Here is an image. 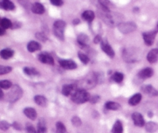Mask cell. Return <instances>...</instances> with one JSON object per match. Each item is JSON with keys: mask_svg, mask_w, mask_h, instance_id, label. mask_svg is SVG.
I'll return each mask as SVG.
<instances>
[{"mask_svg": "<svg viewBox=\"0 0 158 133\" xmlns=\"http://www.w3.org/2000/svg\"><path fill=\"white\" fill-rule=\"evenodd\" d=\"M99 83L98 74L94 72H90L86 74L85 77H82L76 82L75 88L77 90H89L97 86Z\"/></svg>", "mask_w": 158, "mask_h": 133, "instance_id": "6da1fadb", "label": "cell"}, {"mask_svg": "<svg viewBox=\"0 0 158 133\" xmlns=\"http://www.w3.org/2000/svg\"><path fill=\"white\" fill-rule=\"evenodd\" d=\"M100 16L103 19V21L108 25V26H117L121 23L122 15L119 13H116V12H103V11H100Z\"/></svg>", "mask_w": 158, "mask_h": 133, "instance_id": "7a4b0ae2", "label": "cell"}, {"mask_svg": "<svg viewBox=\"0 0 158 133\" xmlns=\"http://www.w3.org/2000/svg\"><path fill=\"white\" fill-rule=\"evenodd\" d=\"M90 94L84 90H77L73 94H72L71 100L75 104H83L89 101L90 98Z\"/></svg>", "mask_w": 158, "mask_h": 133, "instance_id": "3957f363", "label": "cell"}, {"mask_svg": "<svg viewBox=\"0 0 158 133\" xmlns=\"http://www.w3.org/2000/svg\"><path fill=\"white\" fill-rule=\"evenodd\" d=\"M66 23L63 20H56L53 23V33L58 40L63 41L65 40V29Z\"/></svg>", "mask_w": 158, "mask_h": 133, "instance_id": "277c9868", "label": "cell"}, {"mask_svg": "<svg viewBox=\"0 0 158 133\" xmlns=\"http://www.w3.org/2000/svg\"><path fill=\"white\" fill-rule=\"evenodd\" d=\"M23 94V89L19 85L15 84L11 88L10 91L7 94V100L11 103H14L21 98Z\"/></svg>", "mask_w": 158, "mask_h": 133, "instance_id": "5b68a950", "label": "cell"}, {"mask_svg": "<svg viewBox=\"0 0 158 133\" xmlns=\"http://www.w3.org/2000/svg\"><path fill=\"white\" fill-rule=\"evenodd\" d=\"M119 31L121 33L127 34L133 32L137 29V24L134 22H126V23H121L117 26Z\"/></svg>", "mask_w": 158, "mask_h": 133, "instance_id": "8992f818", "label": "cell"}, {"mask_svg": "<svg viewBox=\"0 0 158 133\" xmlns=\"http://www.w3.org/2000/svg\"><path fill=\"white\" fill-rule=\"evenodd\" d=\"M157 31L158 30H151L143 32L142 36H143V41L147 46H152L154 44L156 36L157 34Z\"/></svg>", "mask_w": 158, "mask_h": 133, "instance_id": "52a82bcc", "label": "cell"}, {"mask_svg": "<svg viewBox=\"0 0 158 133\" xmlns=\"http://www.w3.org/2000/svg\"><path fill=\"white\" fill-rule=\"evenodd\" d=\"M100 47L103 52H104L106 55L110 58H114L115 57V52H114V49L112 46L109 44L108 41L106 40H103L100 43Z\"/></svg>", "mask_w": 158, "mask_h": 133, "instance_id": "ba28073f", "label": "cell"}, {"mask_svg": "<svg viewBox=\"0 0 158 133\" xmlns=\"http://www.w3.org/2000/svg\"><path fill=\"white\" fill-rule=\"evenodd\" d=\"M38 59L42 63L54 65V59L52 56L46 52H42L38 55Z\"/></svg>", "mask_w": 158, "mask_h": 133, "instance_id": "9c48e42d", "label": "cell"}, {"mask_svg": "<svg viewBox=\"0 0 158 133\" xmlns=\"http://www.w3.org/2000/svg\"><path fill=\"white\" fill-rule=\"evenodd\" d=\"M60 66L65 70H75L77 68V64L75 61L72 60H64L61 59L59 60Z\"/></svg>", "mask_w": 158, "mask_h": 133, "instance_id": "30bf717a", "label": "cell"}, {"mask_svg": "<svg viewBox=\"0 0 158 133\" xmlns=\"http://www.w3.org/2000/svg\"><path fill=\"white\" fill-rule=\"evenodd\" d=\"M132 120L134 125L137 127H143L146 125L143 116L140 113L137 112V111L132 114Z\"/></svg>", "mask_w": 158, "mask_h": 133, "instance_id": "8fae6325", "label": "cell"}, {"mask_svg": "<svg viewBox=\"0 0 158 133\" xmlns=\"http://www.w3.org/2000/svg\"><path fill=\"white\" fill-rule=\"evenodd\" d=\"M154 75V70L151 67H145L143 69L140 70L137 74V77L142 80L148 79Z\"/></svg>", "mask_w": 158, "mask_h": 133, "instance_id": "7c38bea8", "label": "cell"}, {"mask_svg": "<svg viewBox=\"0 0 158 133\" xmlns=\"http://www.w3.org/2000/svg\"><path fill=\"white\" fill-rule=\"evenodd\" d=\"M141 91L144 94H148L150 96H152V97H155V96H158V91L156 90L152 85L151 84H145L143 85L140 88Z\"/></svg>", "mask_w": 158, "mask_h": 133, "instance_id": "4fadbf2b", "label": "cell"}, {"mask_svg": "<svg viewBox=\"0 0 158 133\" xmlns=\"http://www.w3.org/2000/svg\"><path fill=\"white\" fill-rule=\"evenodd\" d=\"M77 43L82 48H86L89 43V36L85 33L79 34L77 36Z\"/></svg>", "mask_w": 158, "mask_h": 133, "instance_id": "5bb4252c", "label": "cell"}, {"mask_svg": "<svg viewBox=\"0 0 158 133\" xmlns=\"http://www.w3.org/2000/svg\"><path fill=\"white\" fill-rule=\"evenodd\" d=\"M147 60L151 63H157L158 60V48L152 49L147 56Z\"/></svg>", "mask_w": 158, "mask_h": 133, "instance_id": "9a60e30c", "label": "cell"}, {"mask_svg": "<svg viewBox=\"0 0 158 133\" xmlns=\"http://www.w3.org/2000/svg\"><path fill=\"white\" fill-rule=\"evenodd\" d=\"M31 10L33 13L37 14V15H42L45 12V7L42 3L40 2H35L32 5Z\"/></svg>", "mask_w": 158, "mask_h": 133, "instance_id": "2e32d148", "label": "cell"}, {"mask_svg": "<svg viewBox=\"0 0 158 133\" xmlns=\"http://www.w3.org/2000/svg\"><path fill=\"white\" fill-rule=\"evenodd\" d=\"M23 113H24V114L28 118L31 119V120L32 121L35 120L37 118L36 111H35L33 108H31V107H27V108H24Z\"/></svg>", "mask_w": 158, "mask_h": 133, "instance_id": "e0dca14e", "label": "cell"}, {"mask_svg": "<svg viewBox=\"0 0 158 133\" xmlns=\"http://www.w3.org/2000/svg\"><path fill=\"white\" fill-rule=\"evenodd\" d=\"M41 48V44L40 43H38V42L34 41V40L29 42L27 44V49L29 53H34L35 51L40 50Z\"/></svg>", "mask_w": 158, "mask_h": 133, "instance_id": "ac0fdd59", "label": "cell"}, {"mask_svg": "<svg viewBox=\"0 0 158 133\" xmlns=\"http://www.w3.org/2000/svg\"><path fill=\"white\" fill-rule=\"evenodd\" d=\"M0 8L4 10L12 11L15 9V6L12 2L9 1V0H3V1H0Z\"/></svg>", "mask_w": 158, "mask_h": 133, "instance_id": "d6986e66", "label": "cell"}, {"mask_svg": "<svg viewBox=\"0 0 158 133\" xmlns=\"http://www.w3.org/2000/svg\"><path fill=\"white\" fill-rule=\"evenodd\" d=\"M82 18L85 21L88 22L89 23H91L94 21V18H95V13L92 10H86L82 14Z\"/></svg>", "mask_w": 158, "mask_h": 133, "instance_id": "ffe728a7", "label": "cell"}, {"mask_svg": "<svg viewBox=\"0 0 158 133\" xmlns=\"http://www.w3.org/2000/svg\"><path fill=\"white\" fill-rule=\"evenodd\" d=\"M14 55V50L9 48H6V49H2L0 51V57L1 58L4 59V60H9V59L12 58Z\"/></svg>", "mask_w": 158, "mask_h": 133, "instance_id": "44dd1931", "label": "cell"}, {"mask_svg": "<svg viewBox=\"0 0 158 133\" xmlns=\"http://www.w3.org/2000/svg\"><path fill=\"white\" fill-rule=\"evenodd\" d=\"M37 133H47L46 122L43 118H40L37 125Z\"/></svg>", "mask_w": 158, "mask_h": 133, "instance_id": "7402d4cb", "label": "cell"}, {"mask_svg": "<svg viewBox=\"0 0 158 133\" xmlns=\"http://www.w3.org/2000/svg\"><path fill=\"white\" fill-rule=\"evenodd\" d=\"M75 85L74 84H65L63 85V88H62V94L63 95L66 96H69L70 94H73V91L75 90Z\"/></svg>", "mask_w": 158, "mask_h": 133, "instance_id": "603a6c76", "label": "cell"}, {"mask_svg": "<svg viewBox=\"0 0 158 133\" xmlns=\"http://www.w3.org/2000/svg\"><path fill=\"white\" fill-rule=\"evenodd\" d=\"M142 100V94L140 93H137V94H134L131 98L128 101V103L129 105H131V106H135V105H138Z\"/></svg>", "mask_w": 158, "mask_h": 133, "instance_id": "cb8c5ba5", "label": "cell"}, {"mask_svg": "<svg viewBox=\"0 0 158 133\" xmlns=\"http://www.w3.org/2000/svg\"><path fill=\"white\" fill-rule=\"evenodd\" d=\"M34 101L40 107H46L47 105V99L43 95H35L34 97Z\"/></svg>", "mask_w": 158, "mask_h": 133, "instance_id": "d4e9b609", "label": "cell"}, {"mask_svg": "<svg viewBox=\"0 0 158 133\" xmlns=\"http://www.w3.org/2000/svg\"><path fill=\"white\" fill-rule=\"evenodd\" d=\"M105 108L107 110H111V111H117V110L120 109L121 105L119 103L115 101H107L105 104Z\"/></svg>", "mask_w": 158, "mask_h": 133, "instance_id": "484cf974", "label": "cell"}, {"mask_svg": "<svg viewBox=\"0 0 158 133\" xmlns=\"http://www.w3.org/2000/svg\"><path fill=\"white\" fill-rule=\"evenodd\" d=\"M145 128L146 131L149 133H154L158 130V125L156 122H148L145 125Z\"/></svg>", "mask_w": 158, "mask_h": 133, "instance_id": "4316f807", "label": "cell"}, {"mask_svg": "<svg viewBox=\"0 0 158 133\" xmlns=\"http://www.w3.org/2000/svg\"><path fill=\"white\" fill-rule=\"evenodd\" d=\"M112 133H123V123L120 120H117L112 128Z\"/></svg>", "mask_w": 158, "mask_h": 133, "instance_id": "83f0119b", "label": "cell"}, {"mask_svg": "<svg viewBox=\"0 0 158 133\" xmlns=\"http://www.w3.org/2000/svg\"><path fill=\"white\" fill-rule=\"evenodd\" d=\"M23 72H24L25 74L29 76V77H35V76L40 74V73L38 72V71L35 68L30 67V66H25L23 68Z\"/></svg>", "mask_w": 158, "mask_h": 133, "instance_id": "f1b7e54d", "label": "cell"}, {"mask_svg": "<svg viewBox=\"0 0 158 133\" xmlns=\"http://www.w3.org/2000/svg\"><path fill=\"white\" fill-rule=\"evenodd\" d=\"M0 26L2 27L4 29H12V23L9 19L8 18H2L1 19V23H0Z\"/></svg>", "mask_w": 158, "mask_h": 133, "instance_id": "f546056e", "label": "cell"}, {"mask_svg": "<svg viewBox=\"0 0 158 133\" xmlns=\"http://www.w3.org/2000/svg\"><path fill=\"white\" fill-rule=\"evenodd\" d=\"M123 79H124V75L120 72H115L112 75V80L114 82H116V83H121L123 80Z\"/></svg>", "mask_w": 158, "mask_h": 133, "instance_id": "4dcf8cb0", "label": "cell"}, {"mask_svg": "<svg viewBox=\"0 0 158 133\" xmlns=\"http://www.w3.org/2000/svg\"><path fill=\"white\" fill-rule=\"evenodd\" d=\"M56 133H69L66 130V126L64 124L61 122H58L56 124Z\"/></svg>", "mask_w": 158, "mask_h": 133, "instance_id": "1f68e13d", "label": "cell"}, {"mask_svg": "<svg viewBox=\"0 0 158 133\" xmlns=\"http://www.w3.org/2000/svg\"><path fill=\"white\" fill-rule=\"evenodd\" d=\"M77 54H78V57L79 59H80V60L83 63V64H86V65L88 64V63H89L90 60H89V57H88L86 54H85L84 53L81 52V51H79Z\"/></svg>", "mask_w": 158, "mask_h": 133, "instance_id": "d6a6232c", "label": "cell"}, {"mask_svg": "<svg viewBox=\"0 0 158 133\" xmlns=\"http://www.w3.org/2000/svg\"><path fill=\"white\" fill-rule=\"evenodd\" d=\"M12 87V84L9 80H0V88L5 90H8Z\"/></svg>", "mask_w": 158, "mask_h": 133, "instance_id": "836d02e7", "label": "cell"}, {"mask_svg": "<svg viewBox=\"0 0 158 133\" xmlns=\"http://www.w3.org/2000/svg\"><path fill=\"white\" fill-rule=\"evenodd\" d=\"M12 71V66H4V65H0V76L7 74Z\"/></svg>", "mask_w": 158, "mask_h": 133, "instance_id": "e575fe53", "label": "cell"}, {"mask_svg": "<svg viewBox=\"0 0 158 133\" xmlns=\"http://www.w3.org/2000/svg\"><path fill=\"white\" fill-rule=\"evenodd\" d=\"M35 36L37 40H40V41H41V42H46L48 40L47 36H46V34L43 32H36V33L35 34Z\"/></svg>", "mask_w": 158, "mask_h": 133, "instance_id": "d590c367", "label": "cell"}, {"mask_svg": "<svg viewBox=\"0 0 158 133\" xmlns=\"http://www.w3.org/2000/svg\"><path fill=\"white\" fill-rule=\"evenodd\" d=\"M71 122H72L73 125L75 127H80L82 125V120L78 116H73L71 118Z\"/></svg>", "mask_w": 158, "mask_h": 133, "instance_id": "8d00e7d4", "label": "cell"}, {"mask_svg": "<svg viewBox=\"0 0 158 133\" xmlns=\"http://www.w3.org/2000/svg\"><path fill=\"white\" fill-rule=\"evenodd\" d=\"M10 126H12V125H10L7 121L2 120L0 122V129L2 131H7L10 128Z\"/></svg>", "mask_w": 158, "mask_h": 133, "instance_id": "74e56055", "label": "cell"}, {"mask_svg": "<svg viewBox=\"0 0 158 133\" xmlns=\"http://www.w3.org/2000/svg\"><path fill=\"white\" fill-rule=\"evenodd\" d=\"M26 130L27 133H37V131L35 130V128L31 124H26Z\"/></svg>", "mask_w": 158, "mask_h": 133, "instance_id": "f35d334b", "label": "cell"}, {"mask_svg": "<svg viewBox=\"0 0 158 133\" xmlns=\"http://www.w3.org/2000/svg\"><path fill=\"white\" fill-rule=\"evenodd\" d=\"M100 101V97L99 95H97V94H96V95L91 96L89 101L92 104H96L97 103V102Z\"/></svg>", "mask_w": 158, "mask_h": 133, "instance_id": "ab89813d", "label": "cell"}, {"mask_svg": "<svg viewBox=\"0 0 158 133\" xmlns=\"http://www.w3.org/2000/svg\"><path fill=\"white\" fill-rule=\"evenodd\" d=\"M50 3L52 5H53V6L60 7V6H63L64 2H63V1H62V0H50Z\"/></svg>", "mask_w": 158, "mask_h": 133, "instance_id": "60d3db41", "label": "cell"}, {"mask_svg": "<svg viewBox=\"0 0 158 133\" xmlns=\"http://www.w3.org/2000/svg\"><path fill=\"white\" fill-rule=\"evenodd\" d=\"M12 126L15 128L17 131H21L23 129V127H22V125L20 123H19L18 122H14L12 124Z\"/></svg>", "mask_w": 158, "mask_h": 133, "instance_id": "b9f144b4", "label": "cell"}, {"mask_svg": "<svg viewBox=\"0 0 158 133\" xmlns=\"http://www.w3.org/2000/svg\"><path fill=\"white\" fill-rule=\"evenodd\" d=\"M102 40H103V39H102L101 36H100V35H97L95 36V38L94 39V43H95V44H98V43H101Z\"/></svg>", "mask_w": 158, "mask_h": 133, "instance_id": "7bdbcfd3", "label": "cell"}, {"mask_svg": "<svg viewBox=\"0 0 158 133\" xmlns=\"http://www.w3.org/2000/svg\"><path fill=\"white\" fill-rule=\"evenodd\" d=\"M22 26V23H19V22H15V23H12V29H18V28H20Z\"/></svg>", "mask_w": 158, "mask_h": 133, "instance_id": "ee69618b", "label": "cell"}, {"mask_svg": "<svg viewBox=\"0 0 158 133\" xmlns=\"http://www.w3.org/2000/svg\"><path fill=\"white\" fill-rule=\"evenodd\" d=\"M5 33H6V29H4L2 27L0 26V36L4 35Z\"/></svg>", "mask_w": 158, "mask_h": 133, "instance_id": "f6af8a7d", "label": "cell"}, {"mask_svg": "<svg viewBox=\"0 0 158 133\" xmlns=\"http://www.w3.org/2000/svg\"><path fill=\"white\" fill-rule=\"evenodd\" d=\"M73 23L74 25H77V24H79V23H80V19H75L73 20Z\"/></svg>", "mask_w": 158, "mask_h": 133, "instance_id": "bcb514c9", "label": "cell"}, {"mask_svg": "<svg viewBox=\"0 0 158 133\" xmlns=\"http://www.w3.org/2000/svg\"><path fill=\"white\" fill-rule=\"evenodd\" d=\"M3 96H4V93H3L2 89V88H0V100L2 98Z\"/></svg>", "mask_w": 158, "mask_h": 133, "instance_id": "7dc6e473", "label": "cell"}, {"mask_svg": "<svg viewBox=\"0 0 158 133\" xmlns=\"http://www.w3.org/2000/svg\"><path fill=\"white\" fill-rule=\"evenodd\" d=\"M148 116H149L150 118H152L153 116H154V113H153L152 111H149V112H148Z\"/></svg>", "mask_w": 158, "mask_h": 133, "instance_id": "c3c4849f", "label": "cell"}, {"mask_svg": "<svg viewBox=\"0 0 158 133\" xmlns=\"http://www.w3.org/2000/svg\"><path fill=\"white\" fill-rule=\"evenodd\" d=\"M1 19H1V18H0V23H1Z\"/></svg>", "mask_w": 158, "mask_h": 133, "instance_id": "681fc988", "label": "cell"}, {"mask_svg": "<svg viewBox=\"0 0 158 133\" xmlns=\"http://www.w3.org/2000/svg\"><path fill=\"white\" fill-rule=\"evenodd\" d=\"M157 30H158V23H157Z\"/></svg>", "mask_w": 158, "mask_h": 133, "instance_id": "f907efd6", "label": "cell"}]
</instances>
